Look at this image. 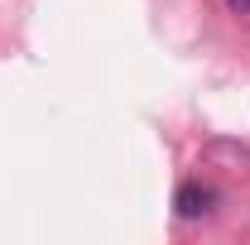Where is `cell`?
Masks as SVG:
<instances>
[{"label": "cell", "mask_w": 250, "mask_h": 245, "mask_svg": "<svg viewBox=\"0 0 250 245\" xmlns=\"http://www.w3.org/2000/svg\"><path fill=\"white\" fill-rule=\"evenodd\" d=\"M226 5H231L236 15H250V0H226Z\"/></svg>", "instance_id": "cell-2"}, {"label": "cell", "mask_w": 250, "mask_h": 245, "mask_svg": "<svg viewBox=\"0 0 250 245\" xmlns=\"http://www.w3.org/2000/svg\"><path fill=\"white\" fill-rule=\"evenodd\" d=\"M212 202H217V192L207 183H183L178 192H173V212L183 216V221H197V216L212 212Z\"/></svg>", "instance_id": "cell-1"}]
</instances>
